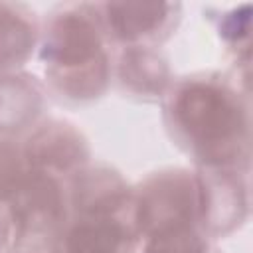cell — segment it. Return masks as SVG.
<instances>
[{
    "label": "cell",
    "mask_w": 253,
    "mask_h": 253,
    "mask_svg": "<svg viewBox=\"0 0 253 253\" xmlns=\"http://www.w3.org/2000/svg\"><path fill=\"white\" fill-rule=\"evenodd\" d=\"M18 174H20V162L12 148L0 146V196L12 194L18 186Z\"/></svg>",
    "instance_id": "4fadbf2b"
},
{
    "label": "cell",
    "mask_w": 253,
    "mask_h": 253,
    "mask_svg": "<svg viewBox=\"0 0 253 253\" xmlns=\"http://www.w3.org/2000/svg\"><path fill=\"white\" fill-rule=\"evenodd\" d=\"M123 75H125V81H128L132 87L148 91V89H160L164 85L166 69L162 61L154 55L130 53L125 57Z\"/></svg>",
    "instance_id": "9c48e42d"
},
{
    "label": "cell",
    "mask_w": 253,
    "mask_h": 253,
    "mask_svg": "<svg viewBox=\"0 0 253 253\" xmlns=\"http://www.w3.org/2000/svg\"><path fill=\"white\" fill-rule=\"evenodd\" d=\"M123 231L115 223H85L77 225L67 237L71 253H117Z\"/></svg>",
    "instance_id": "ba28073f"
},
{
    "label": "cell",
    "mask_w": 253,
    "mask_h": 253,
    "mask_svg": "<svg viewBox=\"0 0 253 253\" xmlns=\"http://www.w3.org/2000/svg\"><path fill=\"white\" fill-rule=\"evenodd\" d=\"M97 51H99L97 30L85 18L65 16L53 26L45 53L55 63L73 67L93 59Z\"/></svg>",
    "instance_id": "3957f363"
},
{
    "label": "cell",
    "mask_w": 253,
    "mask_h": 253,
    "mask_svg": "<svg viewBox=\"0 0 253 253\" xmlns=\"http://www.w3.org/2000/svg\"><path fill=\"white\" fill-rule=\"evenodd\" d=\"M146 253H202V245L188 227H178L156 233L146 245Z\"/></svg>",
    "instance_id": "7c38bea8"
},
{
    "label": "cell",
    "mask_w": 253,
    "mask_h": 253,
    "mask_svg": "<svg viewBox=\"0 0 253 253\" xmlns=\"http://www.w3.org/2000/svg\"><path fill=\"white\" fill-rule=\"evenodd\" d=\"M109 20L123 38H136L146 34L166 14L162 2H115L109 4Z\"/></svg>",
    "instance_id": "8992f818"
},
{
    "label": "cell",
    "mask_w": 253,
    "mask_h": 253,
    "mask_svg": "<svg viewBox=\"0 0 253 253\" xmlns=\"http://www.w3.org/2000/svg\"><path fill=\"white\" fill-rule=\"evenodd\" d=\"M36 93L30 85L22 81H2L0 83V126L12 128L20 126L24 121L36 113Z\"/></svg>",
    "instance_id": "52a82bcc"
},
{
    "label": "cell",
    "mask_w": 253,
    "mask_h": 253,
    "mask_svg": "<svg viewBox=\"0 0 253 253\" xmlns=\"http://www.w3.org/2000/svg\"><path fill=\"white\" fill-rule=\"evenodd\" d=\"M198 206L194 182L182 174L158 178L142 196L138 208L140 225L152 235L186 227Z\"/></svg>",
    "instance_id": "6da1fadb"
},
{
    "label": "cell",
    "mask_w": 253,
    "mask_h": 253,
    "mask_svg": "<svg viewBox=\"0 0 253 253\" xmlns=\"http://www.w3.org/2000/svg\"><path fill=\"white\" fill-rule=\"evenodd\" d=\"M30 43V28L14 14L0 10V63H10L24 57Z\"/></svg>",
    "instance_id": "30bf717a"
},
{
    "label": "cell",
    "mask_w": 253,
    "mask_h": 253,
    "mask_svg": "<svg viewBox=\"0 0 253 253\" xmlns=\"http://www.w3.org/2000/svg\"><path fill=\"white\" fill-rule=\"evenodd\" d=\"M176 115L182 126L202 142H225L237 128L235 109L217 89L206 85L186 89L176 103Z\"/></svg>",
    "instance_id": "7a4b0ae2"
},
{
    "label": "cell",
    "mask_w": 253,
    "mask_h": 253,
    "mask_svg": "<svg viewBox=\"0 0 253 253\" xmlns=\"http://www.w3.org/2000/svg\"><path fill=\"white\" fill-rule=\"evenodd\" d=\"M95 57L81 63V65H75V67H79V71H71L63 77L65 79V89L69 93H73L75 97H89V95L97 93L103 87V83H105V61L101 57L99 59H95Z\"/></svg>",
    "instance_id": "8fae6325"
},
{
    "label": "cell",
    "mask_w": 253,
    "mask_h": 253,
    "mask_svg": "<svg viewBox=\"0 0 253 253\" xmlns=\"http://www.w3.org/2000/svg\"><path fill=\"white\" fill-rule=\"evenodd\" d=\"M30 158L47 166H69L81 154V140L65 126L43 128L30 140Z\"/></svg>",
    "instance_id": "5b68a950"
},
{
    "label": "cell",
    "mask_w": 253,
    "mask_h": 253,
    "mask_svg": "<svg viewBox=\"0 0 253 253\" xmlns=\"http://www.w3.org/2000/svg\"><path fill=\"white\" fill-rule=\"evenodd\" d=\"M10 196L14 217L28 227L47 225L59 213L57 186L45 176H32L24 182H18Z\"/></svg>",
    "instance_id": "277c9868"
}]
</instances>
